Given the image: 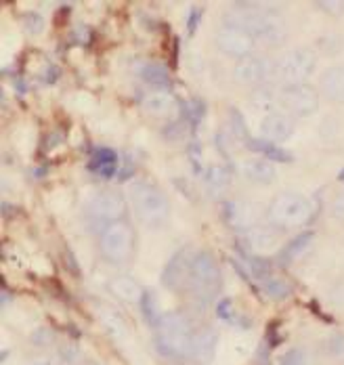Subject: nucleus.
Here are the masks:
<instances>
[{
    "label": "nucleus",
    "mask_w": 344,
    "mask_h": 365,
    "mask_svg": "<svg viewBox=\"0 0 344 365\" xmlns=\"http://www.w3.org/2000/svg\"><path fill=\"white\" fill-rule=\"evenodd\" d=\"M225 26L239 28L252 38H259L269 44H279L286 38L283 19L261 2H235L225 15Z\"/></svg>",
    "instance_id": "1"
},
{
    "label": "nucleus",
    "mask_w": 344,
    "mask_h": 365,
    "mask_svg": "<svg viewBox=\"0 0 344 365\" xmlns=\"http://www.w3.org/2000/svg\"><path fill=\"white\" fill-rule=\"evenodd\" d=\"M193 336L192 322L183 313H166L155 326L153 344L164 359L181 364L192 357Z\"/></svg>",
    "instance_id": "2"
},
{
    "label": "nucleus",
    "mask_w": 344,
    "mask_h": 365,
    "mask_svg": "<svg viewBox=\"0 0 344 365\" xmlns=\"http://www.w3.org/2000/svg\"><path fill=\"white\" fill-rule=\"evenodd\" d=\"M187 290L199 307H208L221 292V269L208 250L195 252Z\"/></svg>",
    "instance_id": "3"
},
{
    "label": "nucleus",
    "mask_w": 344,
    "mask_h": 365,
    "mask_svg": "<svg viewBox=\"0 0 344 365\" xmlns=\"http://www.w3.org/2000/svg\"><path fill=\"white\" fill-rule=\"evenodd\" d=\"M315 212H317V206L313 200H308L301 193H281L269 206V220L273 227L294 229V227H305L306 222H311Z\"/></svg>",
    "instance_id": "4"
},
{
    "label": "nucleus",
    "mask_w": 344,
    "mask_h": 365,
    "mask_svg": "<svg viewBox=\"0 0 344 365\" xmlns=\"http://www.w3.org/2000/svg\"><path fill=\"white\" fill-rule=\"evenodd\" d=\"M128 195H130L137 217L145 225L160 227L168 219V200L152 182L135 181L128 187Z\"/></svg>",
    "instance_id": "5"
},
{
    "label": "nucleus",
    "mask_w": 344,
    "mask_h": 365,
    "mask_svg": "<svg viewBox=\"0 0 344 365\" xmlns=\"http://www.w3.org/2000/svg\"><path fill=\"white\" fill-rule=\"evenodd\" d=\"M317 66V55L311 48H292L283 57H279L273 66V73L286 84H305V80L315 72Z\"/></svg>",
    "instance_id": "6"
},
{
    "label": "nucleus",
    "mask_w": 344,
    "mask_h": 365,
    "mask_svg": "<svg viewBox=\"0 0 344 365\" xmlns=\"http://www.w3.org/2000/svg\"><path fill=\"white\" fill-rule=\"evenodd\" d=\"M101 255L110 262H124L132 252V231L126 222L108 225L101 233Z\"/></svg>",
    "instance_id": "7"
},
{
    "label": "nucleus",
    "mask_w": 344,
    "mask_h": 365,
    "mask_svg": "<svg viewBox=\"0 0 344 365\" xmlns=\"http://www.w3.org/2000/svg\"><path fill=\"white\" fill-rule=\"evenodd\" d=\"M279 103L283 110L294 113V115H313L319 108V97L317 91L308 84H294V86H283L279 93Z\"/></svg>",
    "instance_id": "8"
},
{
    "label": "nucleus",
    "mask_w": 344,
    "mask_h": 365,
    "mask_svg": "<svg viewBox=\"0 0 344 365\" xmlns=\"http://www.w3.org/2000/svg\"><path fill=\"white\" fill-rule=\"evenodd\" d=\"M193 258H195V252L192 248H183L166 262V267L162 271V284L168 290L177 292L181 288H187V282H189V275H192Z\"/></svg>",
    "instance_id": "9"
},
{
    "label": "nucleus",
    "mask_w": 344,
    "mask_h": 365,
    "mask_svg": "<svg viewBox=\"0 0 344 365\" xmlns=\"http://www.w3.org/2000/svg\"><path fill=\"white\" fill-rule=\"evenodd\" d=\"M124 210H126V204H124L122 195L110 193V191L95 195L86 206V212L90 219L95 222H108V225H114L118 222V219H122Z\"/></svg>",
    "instance_id": "10"
},
{
    "label": "nucleus",
    "mask_w": 344,
    "mask_h": 365,
    "mask_svg": "<svg viewBox=\"0 0 344 365\" xmlns=\"http://www.w3.org/2000/svg\"><path fill=\"white\" fill-rule=\"evenodd\" d=\"M263 215V208L254 202H244V200H233L225 202L223 206V217L233 229H252Z\"/></svg>",
    "instance_id": "11"
},
{
    "label": "nucleus",
    "mask_w": 344,
    "mask_h": 365,
    "mask_svg": "<svg viewBox=\"0 0 344 365\" xmlns=\"http://www.w3.org/2000/svg\"><path fill=\"white\" fill-rule=\"evenodd\" d=\"M217 44L223 53H227L231 57H239L246 59L254 46V38L250 36L248 32L239 30V28H229L223 26L221 32L217 34Z\"/></svg>",
    "instance_id": "12"
},
{
    "label": "nucleus",
    "mask_w": 344,
    "mask_h": 365,
    "mask_svg": "<svg viewBox=\"0 0 344 365\" xmlns=\"http://www.w3.org/2000/svg\"><path fill=\"white\" fill-rule=\"evenodd\" d=\"M261 133H263V139H267L271 143H279L292 137L294 122L288 113H267L261 122Z\"/></svg>",
    "instance_id": "13"
},
{
    "label": "nucleus",
    "mask_w": 344,
    "mask_h": 365,
    "mask_svg": "<svg viewBox=\"0 0 344 365\" xmlns=\"http://www.w3.org/2000/svg\"><path fill=\"white\" fill-rule=\"evenodd\" d=\"M217 342H219V336L212 328H202L195 331L193 336V346H192V361L197 365H208L214 359V353H217Z\"/></svg>",
    "instance_id": "14"
},
{
    "label": "nucleus",
    "mask_w": 344,
    "mask_h": 365,
    "mask_svg": "<svg viewBox=\"0 0 344 365\" xmlns=\"http://www.w3.org/2000/svg\"><path fill=\"white\" fill-rule=\"evenodd\" d=\"M269 66L265 59L259 57H246L239 59V63L235 66V78L241 84H259L267 78Z\"/></svg>",
    "instance_id": "15"
},
{
    "label": "nucleus",
    "mask_w": 344,
    "mask_h": 365,
    "mask_svg": "<svg viewBox=\"0 0 344 365\" xmlns=\"http://www.w3.org/2000/svg\"><path fill=\"white\" fill-rule=\"evenodd\" d=\"M321 93L334 101V103H344V66H334L328 68L321 76Z\"/></svg>",
    "instance_id": "16"
},
{
    "label": "nucleus",
    "mask_w": 344,
    "mask_h": 365,
    "mask_svg": "<svg viewBox=\"0 0 344 365\" xmlns=\"http://www.w3.org/2000/svg\"><path fill=\"white\" fill-rule=\"evenodd\" d=\"M241 173L248 181L259 182V185H269V182L275 181L277 173H275V166L269 162V160H246L241 164Z\"/></svg>",
    "instance_id": "17"
},
{
    "label": "nucleus",
    "mask_w": 344,
    "mask_h": 365,
    "mask_svg": "<svg viewBox=\"0 0 344 365\" xmlns=\"http://www.w3.org/2000/svg\"><path fill=\"white\" fill-rule=\"evenodd\" d=\"M313 240H315V233H313V231H303V233H298L294 240H290V242L281 248V252L277 256L279 264H292L298 256L305 255L306 250H308V246L313 244Z\"/></svg>",
    "instance_id": "18"
},
{
    "label": "nucleus",
    "mask_w": 344,
    "mask_h": 365,
    "mask_svg": "<svg viewBox=\"0 0 344 365\" xmlns=\"http://www.w3.org/2000/svg\"><path fill=\"white\" fill-rule=\"evenodd\" d=\"M90 168L103 177V179H112L118 170V155H115L114 149L110 147H99L93 155V162H90Z\"/></svg>",
    "instance_id": "19"
},
{
    "label": "nucleus",
    "mask_w": 344,
    "mask_h": 365,
    "mask_svg": "<svg viewBox=\"0 0 344 365\" xmlns=\"http://www.w3.org/2000/svg\"><path fill=\"white\" fill-rule=\"evenodd\" d=\"M246 145L250 147L252 151L261 153V155H263L265 160H269V162H283V164L294 162V158H292V153H290V151L281 149V147L275 145V143H271V141H267V139H250Z\"/></svg>",
    "instance_id": "20"
},
{
    "label": "nucleus",
    "mask_w": 344,
    "mask_h": 365,
    "mask_svg": "<svg viewBox=\"0 0 344 365\" xmlns=\"http://www.w3.org/2000/svg\"><path fill=\"white\" fill-rule=\"evenodd\" d=\"M177 99L174 95L160 91V93H152L143 99V108L145 111H150L153 115H170L172 111H177Z\"/></svg>",
    "instance_id": "21"
},
{
    "label": "nucleus",
    "mask_w": 344,
    "mask_h": 365,
    "mask_svg": "<svg viewBox=\"0 0 344 365\" xmlns=\"http://www.w3.org/2000/svg\"><path fill=\"white\" fill-rule=\"evenodd\" d=\"M248 244L254 250H273L279 244V233L273 227H252L248 231Z\"/></svg>",
    "instance_id": "22"
},
{
    "label": "nucleus",
    "mask_w": 344,
    "mask_h": 365,
    "mask_svg": "<svg viewBox=\"0 0 344 365\" xmlns=\"http://www.w3.org/2000/svg\"><path fill=\"white\" fill-rule=\"evenodd\" d=\"M141 78L157 88H166L170 86V72L162 66V63H145L141 68Z\"/></svg>",
    "instance_id": "23"
},
{
    "label": "nucleus",
    "mask_w": 344,
    "mask_h": 365,
    "mask_svg": "<svg viewBox=\"0 0 344 365\" xmlns=\"http://www.w3.org/2000/svg\"><path fill=\"white\" fill-rule=\"evenodd\" d=\"M112 292L120 296L122 300H141V288L132 277H115L112 282Z\"/></svg>",
    "instance_id": "24"
},
{
    "label": "nucleus",
    "mask_w": 344,
    "mask_h": 365,
    "mask_svg": "<svg viewBox=\"0 0 344 365\" xmlns=\"http://www.w3.org/2000/svg\"><path fill=\"white\" fill-rule=\"evenodd\" d=\"M246 264H248V271H250V275L254 277V279H259V282H269L273 275H271V262H269L267 258H261V256H246Z\"/></svg>",
    "instance_id": "25"
},
{
    "label": "nucleus",
    "mask_w": 344,
    "mask_h": 365,
    "mask_svg": "<svg viewBox=\"0 0 344 365\" xmlns=\"http://www.w3.org/2000/svg\"><path fill=\"white\" fill-rule=\"evenodd\" d=\"M231 181V173L227 166H212L206 175V182L212 191H223L225 187H229Z\"/></svg>",
    "instance_id": "26"
},
{
    "label": "nucleus",
    "mask_w": 344,
    "mask_h": 365,
    "mask_svg": "<svg viewBox=\"0 0 344 365\" xmlns=\"http://www.w3.org/2000/svg\"><path fill=\"white\" fill-rule=\"evenodd\" d=\"M139 302H141V311H143V317H145V322H147V324H152L153 328H155V326H157V322L162 319L155 294L143 292V296H141V300H139Z\"/></svg>",
    "instance_id": "27"
},
{
    "label": "nucleus",
    "mask_w": 344,
    "mask_h": 365,
    "mask_svg": "<svg viewBox=\"0 0 344 365\" xmlns=\"http://www.w3.org/2000/svg\"><path fill=\"white\" fill-rule=\"evenodd\" d=\"M265 292L273 300H286L292 294V286L283 277H271L269 282H265Z\"/></svg>",
    "instance_id": "28"
},
{
    "label": "nucleus",
    "mask_w": 344,
    "mask_h": 365,
    "mask_svg": "<svg viewBox=\"0 0 344 365\" xmlns=\"http://www.w3.org/2000/svg\"><path fill=\"white\" fill-rule=\"evenodd\" d=\"M217 315H219L223 322H227V324L246 326V322L237 315V311H235V307H233V300H229V298H225V300H221V302H219V307H217Z\"/></svg>",
    "instance_id": "29"
},
{
    "label": "nucleus",
    "mask_w": 344,
    "mask_h": 365,
    "mask_svg": "<svg viewBox=\"0 0 344 365\" xmlns=\"http://www.w3.org/2000/svg\"><path fill=\"white\" fill-rule=\"evenodd\" d=\"M229 124H231V133H233V137L235 139H239V141H250V137H248V128H246V120H244V115L239 113L237 110H229Z\"/></svg>",
    "instance_id": "30"
},
{
    "label": "nucleus",
    "mask_w": 344,
    "mask_h": 365,
    "mask_svg": "<svg viewBox=\"0 0 344 365\" xmlns=\"http://www.w3.org/2000/svg\"><path fill=\"white\" fill-rule=\"evenodd\" d=\"M275 101H279V97H275L271 88H259V91L252 95V103H254L259 110H271Z\"/></svg>",
    "instance_id": "31"
},
{
    "label": "nucleus",
    "mask_w": 344,
    "mask_h": 365,
    "mask_svg": "<svg viewBox=\"0 0 344 365\" xmlns=\"http://www.w3.org/2000/svg\"><path fill=\"white\" fill-rule=\"evenodd\" d=\"M279 365H308V357L303 349H290L288 353L281 355Z\"/></svg>",
    "instance_id": "32"
},
{
    "label": "nucleus",
    "mask_w": 344,
    "mask_h": 365,
    "mask_svg": "<svg viewBox=\"0 0 344 365\" xmlns=\"http://www.w3.org/2000/svg\"><path fill=\"white\" fill-rule=\"evenodd\" d=\"M185 110H187L185 111V118L192 122L193 128H197V126H199V122L204 120V110H206V108H204V103H202L199 99H195V101H192Z\"/></svg>",
    "instance_id": "33"
},
{
    "label": "nucleus",
    "mask_w": 344,
    "mask_h": 365,
    "mask_svg": "<svg viewBox=\"0 0 344 365\" xmlns=\"http://www.w3.org/2000/svg\"><path fill=\"white\" fill-rule=\"evenodd\" d=\"M24 24H26V30L30 32V34H42V30H44V19L40 17L38 13H28L26 17H24Z\"/></svg>",
    "instance_id": "34"
},
{
    "label": "nucleus",
    "mask_w": 344,
    "mask_h": 365,
    "mask_svg": "<svg viewBox=\"0 0 344 365\" xmlns=\"http://www.w3.org/2000/svg\"><path fill=\"white\" fill-rule=\"evenodd\" d=\"M328 353L338 359H344V334H334L328 340Z\"/></svg>",
    "instance_id": "35"
},
{
    "label": "nucleus",
    "mask_w": 344,
    "mask_h": 365,
    "mask_svg": "<svg viewBox=\"0 0 344 365\" xmlns=\"http://www.w3.org/2000/svg\"><path fill=\"white\" fill-rule=\"evenodd\" d=\"M315 9H323L325 13H332V15H340V13H344V2H340V0H334V2H328V0H319V2H315Z\"/></svg>",
    "instance_id": "36"
},
{
    "label": "nucleus",
    "mask_w": 344,
    "mask_h": 365,
    "mask_svg": "<svg viewBox=\"0 0 344 365\" xmlns=\"http://www.w3.org/2000/svg\"><path fill=\"white\" fill-rule=\"evenodd\" d=\"M199 21H202V9L193 6L192 11H189V19H187V30H189V34H195V30L199 28Z\"/></svg>",
    "instance_id": "37"
},
{
    "label": "nucleus",
    "mask_w": 344,
    "mask_h": 365,
    "mask_svg": "<svg viewBox=\"0 0 344 365\" xmlns=\"http://www.w3.org/2000/svg\"><path fill=\"white\" fill-rule=\"evenodd\" d=\"M189 158L193 160V170L199 173V170H202V164H199V162H202V151H199V145H197L195 141L189 145Z\"/></svg>",
    "instance_id": "38"
},
{
    "label": "nucleus",
    "mask_w": 344,
    "mask_h": 365,
    "mask_svg": "<svg viewBox=\"0 0 344 365\" xmlns=\"http://www.w3.org/2000/svg\"><path fill=\"white\" fill-rule=\"evenodd\" d=\"M332 215H334L336 219L344 220V193H340V195L334 200V204H332Z\"/></svg>",
    "instance_id": "39"
},
{
    "label": "nucleus",
    "mask_w": 344,
    "mask_h": 365,
    "mask_svg": "<svg viewBox=\"0 0 344 365\" xmlns=\"http://www.w3.org/2000/svg\"><path fill=\"white\" fill-rule=\"evenodd\" d=\"M32 365H55V361L44 357V359H34V361H32Z\"/></svg>",
    "instance_id": "40"
},
{
    "label": "nucleus",
    "mask_w": 344,
    "mask_h": 365,
    "mask_svg": "<svg viewBox=\"0 0 344 365\" xmlns=\"http://www.w3.org/2000/svg\"><path fill=\"white\" fill-rule=\"evenodd\" d=\"M338 181H343L344 182V168L338 173Z\"/></svg>",
    "instance_id": "41"
}]
</instances>
